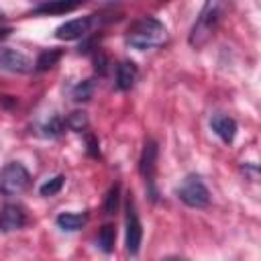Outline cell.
Segmentation results:
<instances>
[{"label": "cell", "instance_id": "obj_1", "mask_svg": "<svg viewBox=\"0 0 261 261\" xmlns=\"http://www.w3.org/2000/svg\"><path fill=\"white\" fill-rule=\"evenodd\" d=\"M228 8H230V0H206L196 22L190 29V35H188L190 47H194V49L204 47L218 31Z\"/></svg>", "mask_w": 261, "mask_h": 261}, {"label": "cell", "instance_id": "obj_2", "mask_svg": "<svg viewBox=\"0 0 261 261\" xmlns=\"http://www.w3.org/2000/svg\"><path fill=\"white\" fill-rule=\"evenodd\" d=\"M124 41L137 51L157 49L167 43V29L155 16H141L126 29Z\"/></svg>", "mask_w": 261, "mask_h": 261}, {"label": "cell", "instance_id": "obj_3", "mask_svg": "<svg viewBox=\"0 0 261 261\" xmlns=\"http://www.w3.org/2000/svg\"><path fill=\"white\" fill-rule=\"evenodd\" d=\"M31 186V173L18 161H10L0 169V194L18 196Z\"/></svg>", "mask_w": 261, "mask_h": 261}, {"label": "cell", "instance_id": "obj_4", "mask_svg": "<svg viewBox=\"0 0 261 261\" xmlns=\"http://www.w3.org/2000/svg\"><path fill=\"white\" fill-rule=\"evenodd\" d=\"M177 198L190 208H206L210 204V192L198 175H188L177 188Z\"/></svg>", "mask_w": 261, "mask_h": 261}, {"label": "cell", "instance_id": "obj_5", "mask_svg": "<svg viewBox=\"0 0 261 261\" xmlns=\"http://www.w3.org/2000/svg\"><path fill=\"white\" fill-rule=\"evenodd\" d=\"M139 171L141 177L147 186L149 196L155 200L157 198V190H155V173H157V143L153 139H147L139 157Z\"/></svg>", "mask_w": 261, "mask_h": 261}, {"label": "cell", "instance_id": "obj_6", "mask_svg": "<svg viewBox=\"0 0 261 261\" xmlns=\"http://www.w3.org/2000/svg\"><path fill=\"white\" fill-rule=\"evenodd\" d=\"M126 228H124V237H126V251L130 255H137L139 249H141V241H143V224L139 220V214H137V206H135V200L128 198L126 200Z\"/></svg>", "mask_w": 261, "mask_h": 261}, {"label": "cell", "instance_id": "obj_7", "mask_svg": "<svg viewBox=\"0 0 261 261\" xmlns=\"http://www.w3.org/2000/svg\"><path fill=\"white\" fill-rule=\"evenodd\" d=\"M96 22V16L94 14H88V16H80V18H71L63 24H59L55 29V37L59 41H77L82 37H86L92 29V24Z\"/></svg>", "mask_w": 261, "mask_h": 261}, {"label": "cell", "instance_id": "obj_8", "mask_svg": "<svg viewBox=\"0 0 261 261\" xmlns=\"http://www.w3.org/2000/svg\"><path fill=\"white\" fill-rule=\"evenodd\" d=\"M27 224V210L20 204H6L0 208V232H14Z\"/></svg>", "mask_w": 261, "mask_h": 261}, {"label": "cell", "instance_id": "obj_9", "mask_svg": "<svg viewBox=\"0 0 261 261\" xmlns=\"http://www.w3.org/2000/svg\"><path fill=\"white\" fill-rule=\"evenodd\" d=\"M0 69L10 73H27L33 69L31 59L16 49H0Z\"/></svg>", "mask_w": 261, "mask_h": 261}, {"label": "cell", "instance_id": "obj_10", "mask_svg": "<svg viewBox=\"0 0 261 261\" xmlns=\"http://www.w3.org/2000/svg\"><path fill=\"white\" fill-rule=\"evenodd\" d=\"M86 0H39V4L33 8V16H53V14H65L75 8H80Z\"/></svg>", "mask_w": 261, "mask_h": 261}, {"label": "cell", "instance_id": "obj_11", "mask_svg": "<svg viewBox=\"0 0 261 261\" xmlns=\"http://www.w3.org/2000/svg\"><path fill=\"white\" fill-rule=\"evenodd\" d=\"M210 126L226 145H230L234 141V137H237V122H234V118H230L226 114H220V112L214 114L210 118Z\"/></svg>", "mask_w": 261, "mask_h": 261}, {"label": "cell", "instance_id": "obj_12", "mask_svg": "<svg viewBox=\"0 0 261 261\" xmlns=\"http://www.w3.org/2000/svg\"><path fill=\"white\" fill-rule=\"evenodd\" d=\"M139 69L133 61H120L116 65V88L118 90H130L137 82Z\"/></svg>", "mask_w": 261, "mask_h": 261}, {"label": "cell", "instance_id": "obj_13", "mask_svg": "<svg viewBox=\"0 0 261 261\" xmlns=\"http://www.w3.org/2000/svg\"><path fill=\"white\" fill-rule=\"evenodd\" d=\"M86 222H88V214H86V212H61V214H57V218H55V224H57L61 230H65V232H75V230H80Z\"/></svg>", "mask_w": 261, "mask_h": 261}, {"label": "cell", "instance_id": "obj_14", "mask_svg": "<svg viewBox=\"0 0 261 261\" xmlns=\"http://www.w3.org/2000/svg\"><path fill=\"white\" fill-rule=\"evenodd\" d=\"M61 59V49H45L39 53L37 61H35V69L37 71H47L51 69L57 61Z\"/></svg>", "mask_w": 261, "mask_h": 261}, {"label": "cell", "instance_id": "obj_15", "mask_svg": "<svg viewBox=\"0 0 261 261\" xmlns=\"http://www.w3.org/2000/svg\"><path fill=\"white\" fill-rule=\"evenodd\" d=\"M98 247L104 251V253H112L114 249V243H116V228L112 224H104L98 232V239H96Z\"/></svg>", "mask_w": 261, "mask_h": 261}, {"label": "cell", "instance_id": "obj_16", "mask_svg": "<svg viewBox=\"0 0 261 261\" xmlns=\"http://www.w3.org/2000/svg\"><path fill=\"white\" fill-rule=\"evenodd\" d=\"M63 184H65V175H55V177H51V179H47V181H43L41 186H39V194L41 196H45V198H51V196H55V194H59L61 192V188H63Z\"/></svg>", "mask_w": 261, "mask_h": 261}, {"label": "cell", "instance_id": "obj_17", "mask_svg": "<svg viewBox=\"0 0 261 261\" xmlns=\"http://www.w3.org/2000/svg\"><path fill=\"white\" fill-rule=\"evenodd\" d=\"M92 92H94V82H92V80H84V82H80V84L73 86L71 98H73L75 102H86V100L92 98Z\"/></svg>", "mask_w": 261, "mask_h": 261}, {"label": "cell", "instance_id": "obj_18", "mask_svg": "<svg viewBox=\"0 0 261 261\" xmlns=\"http://www.w3.org/2000/svg\"><path fill=\"white\" fill-rule=\"evenodd\" d=\"M118 202H120V186L114 184L108 192H106V198H104V212L106 214H114L118 210Z\"/></svg>", "mask_w": 261, "mask_h": 261}, {"label": "cell", "instance_id": "obj_19", "mask_svg": "<svg viewBox=\"0 0 261 261\" xmlns=\"http://www.w3.org/2000/svg\"><path fill=\"white\" fill-rule=\"evenodd\" d=\"M41 130H43V135H45V137L55 139V137H59V135L63 133V120L55 114V116H51V118L41 126Z\"/></svg>", "mask_w": 261, "mask_h": 261}, {"label": "cell", "instance_id": "obj_20", "mask_svg": "<svg viewBox=\"0 0 261 261\" xmlns=\"http://www.w3.org/2000/svg\"><path fill=\"white\" fill-rule=\"evenodd\" d=\"M65 124H67L71 130L82 133V130L86 128V124H88V118H86V114H84V112H71V114L67 116Z\"/></svg>", "mask_w": 261, "mask_h": 261}, {"label": "cell", "instance_id": "obj_21", "mask_svg": "<svg viewBox=\"0 0 261 261\" xmlns=\"http://www.w3.org/2000/svg\"><path fill=\"white\" fill-rule=\"evenodd\" d=\"M10 33H12V29H10V27H2V29H0V41H4Z\"/></svg>", "mask_w": 261, "mask_h": 261}, {"label": "cell", "instance_id": "obj_22", "mask_svg": "<svg viewBox=\"0 0 261 261\" xmlns=\"http://www.w3.org/2000/svg\"><path fill=\"white\" fill-rule=\"evenodd\" d=\"M2 18H4V14H2V12H0V20H2Z\"/></svg>", "mask_w": 261, "mask_h": 261}]
</instances>
